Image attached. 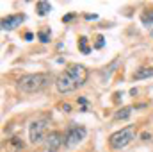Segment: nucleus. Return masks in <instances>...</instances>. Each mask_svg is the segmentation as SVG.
<instances>
[{
  "label": "nucleus",
  "instance_id": "obj_1",
  "mask_svg": "<svg viewBox=\"0 0 153 152\" xmlns=\"http://www.w3.org/2000/svg\"><path fill=\"white\" fill-rule=\"evenodd\" d=\"M89 77V72L84 65H71L66 72H62L55 81V88L61 93H70L75 91L76 88L84 86Z\"/></svg>",
  "mask_w": 153,
  "mask_h": 152
},
{
  "label": "nucleus",
  "instance_id": "obj_2",
  "mask_svg": "<svg viewBox=\"0 0 153 152\" xmlns=\"http://www.w3.org/2000/svg\"><path fill=\"white\" fill-rule=\"evenodd\" d=\"M50 81H52L50 74H29L18 81V88L23 93H38L50 84Z\"/></svg>",
  "mask_w": 153,
  "mask_h": 152
},
{
  "label": "nucleus",
  "instance_id": "obj_3",
  "mask_svg": "<svg viewBox=\"0 0 153 152\" xmlns=\"http://www.w3.org/2000/svg\"><path fill=\"white\" fill-rule=\"evenodd\" d=\"M135 134H137L135 125H126V127H123L121 131H116L114 134H111L109 145H111L112 149H116V150L125 149L132 140H135Z\"/></svg>",
  "mask_w": 153,
  "mask_h": 152
},
{
  "label": "nucleus",
  "instance_id": "obj_4",
  "mask_svg": "<svg viewBox=\"0 0 153 152\" xmlns=\"http://www.w3.org/2000/svg\"><path fill=\"white\" fill-rule=\"evenodd\" d=\"M46 129H48V120L46 118H41V120H34L30 123V129H29V136H30V141L36 145L41 143L43 140H46Z\"/></svg>",
  "mask_w": 153,
  "mask_h": 152
},
{
  "label": "nucleus",
  "instance_id": "obj_5",
  "mask_svg": "<svg viewBox=\"0 0 153 152\" xmlns=\"http://www.w3.org/2000/svg\"><path fill=\"white\" fill-rule=\"evenodd\" d=\"M85 132H87V131H85L84 127H80V125H71V127L68 129L66 136H64V145H66L68 149L78 145V143L85 138Z\"/></svg>",
  "mask_w": 153,
  "mask_h": 152
},
{
  "label": "nucleus",
  "instance_id": "obj_6",
  "mask_svg": "<svg viewBox=\"0 0 153 152\" xmlns=\"http://www.w3.org/2000/svg\"><path fill=\"white\" fill-rule=\"evenodd\" d=\"M62 143H64V136H62L59 131H53V132H50V134L46 136V140H45V150L46 152H57Z\"/></svg>",
  "mask_w": 153,
  "mask_h": 152
},
{
  "label": "nucleus",
  "instance_id": "obj_7",
  "mask_svg": "<svg viewBox=\"0 0 153 152\" xmlns=\"http://www.w3.org/2000/svg\"><path fill=\"white\" fill-rule=\"evenodd\" d=\"M23 20H25L23 14H11V16H7V18L2 20V29H4V31H13L14 27L22 25Z\"/></svg>",
  "mask_w": 153,
  "mask_h": 152
},
{
  "label": "nucleus",
  "instance_id": "obj_8",
  "mask_svg": "<svg viewBox=\"0 0 153 152\" xmlns=\"http://www.w3.org/2000/svg\"><path fill=\"white\" fill-rule=\"evenodd\" d=\"M148 77H153V66H143V68H139L135 74H134V79L135 81H141V79H148Z\"/></svg>",
  "mask_w": 153,
  "mask_h": 152
},
{
  "label": "nucleus",
  "instance_id": "obj_9",
  "mask_svg": "<svg viewBox=\"0 0 153 152\" xmlns=\"http://www.w3.org/2000/svg\"><path fill=\"white\" fill-rule=\"evenodd\" d=\"M36 11H38L39 16H46V14L52 11V5H50L48 2H38V5H36Z\"/></svg>",
  "mask_w": 153,
  "mask_h": 152
},
{
  "label": "nucleus",
  "instance_id": "obj_10",
  "mask_svg": "<svg viewBox=\"0 0 153 152\" xmlns=\"http://www.w3.org/2000/svg\"><path fill=\"white\" fill-rule=\"evenodd\" d=\"M78 48H80V52L82 54H89L91 52V48H89V45H87V38H82L78 39Z\"/></svg>",
  "mask_w": 153,
  "mask_h": 152
},
{
  "label": "nucleus",
  "instance_id": "obj_11",
  "mask_svg": "<svg viewBox=\"0 0 153 152\" xmlns=\"http://www.w3.org/2000/svg\"><path fill=\"white\" fill-rule=\"evenodd\" d=\"M132 113V108H123L121 111H117L116 113V120H125V118H128Z\"/></svg>",
  "mask_w": 153,
  "mask_h": 152
},
{
  "label": "nucleus",
  "instance_id": "obj_12",
  "mask_svg": "<svg viewBox=\"0 0 153 152\" xmlns=\"http://www.w3.org/2000/svg\"><path fill=\"white\" fill-rule=\"evenodd\" d=\"M143 23H144V25H148V27L153 25V13H152V11H150V14H148V13H146V14H143Z\"/></svg>",
  "mask_w": 153,
  "mask_h": 152
},
{
  "label": "nucleus",
  "instance_id": "obj_13",
  "mask_svg": "<svg viewBox=\"0 0 153 152\" xmlns=\"http://www.w3.org/2000/svg\"><path fill=\"white\" fill-rule=\"evenodd\" d=\"M38 38L41 39V43H48V41H50V32H48V31H41L38 34Z\"/></svg>",
  "mask_w": 153,
  "mask_h": 152
},
{
  "label": "nucleus",
  "instance_id": "obj_14",
  "mask_svg": "<svg viewBox=\"0 0 153 152\" xmlns=\"http://www.w3.org/2000/svg\"><path fill=\"white\" fill-rule=\"evenodd\" d=\"M94 47H96V48H102V47H103V38H102V36L98 38V41H96V45H94Z\"/></svg>",
  "mask_w": 153,
  "mask_h": 152
},
{
  "label": "nucleus",
  "instance_id": "obj_15",
  "mask_svg": "<svg viewBox=\"0 0 153 152\" xmlns=\"http://www.w3.org/2000/svg\"><path fill=\"white\" fill-rule=\"evenodd\" d=\"M73 18H75V14H68V16H64V18H62V22H71Z\"/></svg>",
  "mask_w": 153,
  "mask_h": 152
},
{
  "label": "nucleus",
  "instance_id": "obj_16",
  "mask_svg": "<svg viewBox=\"0 0 153 152\" xmlns=\"http://www.w3.org/2000/svg\"><path fill=\"white\" fill-rule=\"evenodd\" d=\"M61 108L64 109V113H70V109H71V106H70V104H62Z\"/></svg>",
  "mask_w": 153,
  "mask_h": 152
},
{
  "label": "nucleus",
  "instance_id": "obj_17",
  "mask_svg": "<svg viewBox=\"0 0 153 152\" xmlns=\"http://www.w3.org/2000/svg\"><path fill=\"white\" fill-rule=\"evenodd\" d=\"M85 18H87V20H94V18H96V14H85Z\"/></svg>",
  "mask_w": 153,
  "mask_h": 152
},
{
  "label": "nucleus",
  "instance_id": "obj_18",
  "mask_svg": "<svg viewBox=\"0 0 153 152\" xmlns=\"http://www.w3.org/2000/svg\"><path fill=\"white\" fill-rule=\"evenodd\" d=\"M152 13H153V11H152Z\"/></svg>",
  "mask_w": 153,
  "mask_h": 152
}]
</instances>
